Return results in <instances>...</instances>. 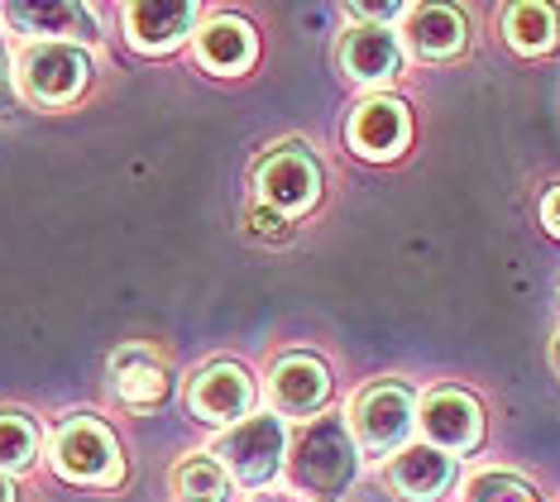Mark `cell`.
I'll return each instance as SVG.
<instances>
[{
    "label": "cell",
    "instance_id": "1",
    "mask_svg": "<svg viewBox=\"0 0 560 502\" xmlns=\"http://www.w3.org/2000/svg\"><path fill=\"white\" fill-rule=\"evenodd\" d=\"M288 474L302 493L312 498H340L354 479V445L340 417H312L292 435Z\"/></svg>",
    "mask_w": 560,
    "mask_h": 502
},
{
    "label": "cell",
    "instance_id": "2",
    "mask_svg": "<svg viewBox=\"0 0 560 502\" xmlns=\"http://www.w3.org/2000/svg\"><path fill=\"white\" fill-rule=\"evenodd\" d=\"M86 82H92V58L78 44H48V38H39V44H30L15 58V86L34 106H68V101H78L86 92Z\"/></svg>",
    "mask_w": 560,
    "mask_h": 502
},
{
    "label": "cell",
    "instance_id": "3",
    "mask_svg": "<svg viewBox=\"0 0 560 502\" xmlns=\"http://www.w3.org/2000/svg\"><path fill=\"white\" fill-rule=\"evenodd\" d=\"M54 469L68 483H92V488H116L125 479L120 445L106 421L96 417H72L54 435Z\"/></svg>",
    "mask_w": 560,
    "mask_h": 502
},
{
    "label": "cell",
    "instance_id": "4",
    "mask_svg": "<svg viewBox=\"0 0 560 502\" xmlns=\"http://www.w3.org/2000/svg\"><path fill=\"white\" fill-rule=\"evenodd\" d=\"M283 455H288V431L278 417H245L235 421L231 431L215 441L211 459L231 474L235 483L245 488H264L283 469Z\"/></svg>",
    "mask_w": 560,
    "mask_h": 502
},
{
    "label": "cell",
    "instance_id": "5",
    "mask_svg": "<svg viewBox=\"0 0 560 502\" xmlns=\"http://www.w3.org/2000/svg\"><path fill=\"white\" fill-rule=\"evenodd\" d=\"M412 421H417V402L402 383H374L350 407V431L364 455H398L407 445Z\"/></svg>",
    "mask_w": 560,
    "mask_h": 502
},
{
    "label": "cell",
    "instance_id": "6",
    "mask_svg": "<svg viewBox=\"0 0 560 502\" xmlns=\"http://www.w3.org/2000/svg\"><path fill=\"white\" fill-rule=\"evenodd\" d=\"M254 191H259V201L269 211L292 221V215H302L322 197V167H316V159L302 144H283L254 167Z\"/></svg>",
    "mask_w": 560,
    "mask_h": 502
},
{
    "label": "cell",
    "instance_id": "7",
    "mask_svg": "<svg viewBox=\"0 0 560 502\" xmlns=\"http://www.w3.org/2000/svg\"><path fill=\"white\" fill-rule=\"evenodd\" d=\"M254 407V383L240 364H207L187 383V411L207 427H231V421H245Z\"/></svg>",
    "mask_w": 560,
    "mask_h": 502
},
{
    "label": "cell",
    "instance_id": "8",
    "mask_svg": "<svg viewBox=\"0 0 560 502\" xmlns=\"http://www.w3.org/2000/svg\"><path fill=\"white\" fill-rule=\"evenodd\" d=\"M407 135H412L407 106H402V101H388V96L360 101V106L350 110V120H346L350 149L360 153V159H374V163L398 159L402 144H407Z\"/></svg>",
    "mask_w": 560,
    "mask_h": 502
},
{
    "label": "cell",
    "instance_id": "9",
    "mask_svg": "<svg viewBox=\"0 0 560 502\" xmlns=\"http://www.w3.org/2000/svg\"><path fill=\"white\" fill-rule=\"evenodd\" d=\"M110 393L130 411H159L173 397L168 364H163L154 350H139V345L116 350L110 354Z\"/></svg>",
    "mask_w": 560,
    "mask_h": 502
},
{
    "label": "cell",
    "instance_id": "10",
    "mask_svg": "<svg viewBox=\"0 0 560 502\" xmlns=\"http://www.w3.org/2000/svg\"><path fill=\"white\" fill-rule=\"evenodd\" d=\"M422 431H427V441L431 445H445V450H475L479 445V435H483V417H479V402L469 393L460 388H436L422 402Z\"/></svg>",
    "mask_w": 560,
    "mask_h": 502
},
{
    "label": "cell",
    "instance_id": "11",
    "mask_svg": "<svg viewBox=\"0 0 560 502\" xmlns=\"http://www.w3.org/2000/svg\"><path fill=\"white\" fill-rule=\"evenodd\" d=\"M197 24V5L187 0H135L125 5V30L139 54H168Z\"/></svg>",
    "mask_w": 560,
    "mask_h": 502
},
{
    "label": "cell",
    "instance_id": "12",
    "mask_svg": "<svg viewBox=\"0 0 560 502\" xmlns=\"http://www.w3.org/2000/svg\"><path fill=\"white\" fill-rule=\"evenodd\" d=\"M269 397L288 417H312L330 397V373L316 354H288V359H278L269 373Z\"/></svg>",
    "mask_w": 560,
    "mask_h": 502
},
{
    "label": "cell",
    "instance_id": "13",
    "mask_svg": "<svg viewBox=\"0 0 560 502\" xmlns=\"http://www.w3.org/2000/svg\"><path fill=\"white\" fill-rule=\"evenodd\" d=\"M402 62V48L384 24H360L340 38V68H346L350 82L360 86H374V82H388Z\"/></svg>",
    "mask_w": 560,
    "mask_h": 502
},
{
    "label": "cell",
    "instance_id": "14",
    "mask_svg": "<svg viewBox=\"0 0 560 502\" xmlns=\"http://www.w3.org/2000/svg\"><path fill=\"white\" fill-rule=\"evenodd\" d=\"M451 479H455V465L436 445H402L388 465V483L407 502H436L451 488Z\"/></svg>",
    "mask_w": 560,
    "mask_h": 502
},
{
    "label": "cell",
    "instance_id": "15",
    "mask_svg": "<svg viewBox=\"0 0 560 502\" xmlns=\"http://www.w3.org/2000/svg\"><path fill=\"white\" fill-rule=\"evenodd\" d=\"M407 44L417 58H451L465 48V20L451 5H417L407 15Z\"/></svg>",
    "mask_w": 560,
    "mask_h": 502
},
{
    "label": "cell",
    "instance_id": "16",
    "mask_svg": "<svg viewBox=\"0 0 560 502\" xmlns=\"http://www.w3.org/2000/svg\"><path fill=\"white\" fill-rule=\"evenodd\" d=\"M197 58H201V68L225 72V77L240 72V68H249V58H254V34H249V24L235 20V15L211 20L207 30L197 34Z\"/></svg>",
    "mask_w": 560,
    "mask_h": 502
},
{
    "label": "cell",
    "instance_id": "17",
    "mask_svg": "<svg viewBox=\"0 0 560 502\" xmlns=\"http://www.w3.org/2000/svg\"><path fill=\"white\" fill-rule=\"evenodd\" d=\"M5 20L24 34H48V44L62 38H96V20L86 5H5Z\"/></svg>",
    "mask_w": 560,
    "mask_h": 502
},
{
    "label": "cell",
    "instance_id": "18",
    "mask_svg": "<svg viewBox=\"0 0 560 502\" xmlns=\"http://www.w3.org/2000/svg\"><path fill=\"white\" fill-rule=\"evenodd\" d=\"M503 34L517 54H546L556 44V15L551 5H537V0H522V5L503 10Z\"/></svg>",
    "mask_w": 560,
    "mask_h": 502
},
{
    "label": "cell",
    "instance_id": "19",
    "mask_svg": "<svg viewBox=\"0 0 560 502\" xmlns=\"http://www.w3.org/2000/svg\"><path fill=\"white\" fill-rule=\"evenodd\" d=\"M173 498L177 502H231V479L211 455H187L173 469Z\"/></svg>",
    "mask_w": 560,
    "mask_h": 502
},
{
    "label": "cell",
    "instance_id": "20",
    "mask_svg": "<svg viewBox=\"0 0 560 502\" xmlns=\"http://www.w3.org/2000/svg\"><path fill=\"white\" fill-rule=\"evenodd\" d=\"M39 455V427L24 411H0V474H20Z\"/></svg>",
    "mask_w": 560,
    "mask_h": 502
},
{
    "label": "cell",
    "instance_id": "21",
    "mask_svg": "<svg viewBox=\"0 0 560 502\" xmlns=\"http://www.w3.org/2000/svg\"><path fill=\"white\" fill-rule=\"evenodd\" d=\"M532 483L517 479V474H479L465 488V502H527Z\"/></svg>",
    "mask_w": 560,
    "mask_h": 502
},
{
    "label": "cell",
    "instance_id": "22",
    "mask_svg": "<svg viewBox=\"0 0 560 502\" xmlns=\"http://www.w3.org/2000/svg\"><path fill=\"white\" fill-rule=\"evenodd\" d=\"M249 230H254V235H259V240H273V244L292 240V225H288V215L269 211V206H249Z\"/></svg>",
    "mask_w": 560,
    "mask_h": 502
},
{
    "label": "cell",
    "instance_id": "23",
    "mask_svg": "<svg viewBox=\"0 0 560 502\" xmlns=\"http://www.w3.org/2000/svg\"><path fill=\"white\" fill-rule=\"evenodd\" d=\"M541 225H546V235L560 240V187H551L541 197Z\"/></svg>",
    "mask_w": 560,
    "mask_h": 502
},
{
    "label": "cell",
    "instance_id": "24",
    "mask_svg": "<svg viewBox=\"0 0 560 502\" xmlns=\"http://www.w3.org/2000/svg\"><path fill=\"white\" fill-rule=\"evenodd\" d=\"M15 106V77H10V58H5V44H0V110Z\"/></svg>",
    "mask_w": 560,
    "mask_h": 502
},
{
    "label": "cell",
    "instance_id": "25",
    "mask_svg": "<svg viewBox=\"0 0 560 502\" xmlns=\"http://www.w3.org/2000/svg\"><path fill=\"white\" fill-rule=\"evenodd\" d=\"M0 502H15V483H10L5 474H0Z\"/></svg>",
    "mask_w": 560,
    "mask_h": 502
},
{
    "label": "cell",
    "instance_id": "26",
    "mask_svg": "<svg viewBox=\"0 0 560 502\" xmlns=\"http://www.w3.org/2000/svg\"><path fill=\"white\" fill-rule=\"evenodd\" d=\"M551 359H556V369H560V335H556V345H551Z\"/></svg>",
    "mask_w": 560,
    "mask_h": 502
},
{
    "label": "cell",
    "instance_id": "27",
    "mask_svg": "<svg viewBox=\"0 0 560 502\" xmlns=\"http://www.w3.org/2000/svg\"><path fill=\"white\" fill-rule=\"evenodd\" d=\"M527 502H537V498H527Z\"/></svg>",
    "mask_w": 560,
    "mask_h": 502
}]
</instances>
